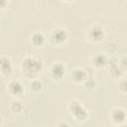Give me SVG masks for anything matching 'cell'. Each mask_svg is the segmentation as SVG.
Instances as JSON below:
<instances>
[{
  "instance_id": "6da1fadb",
  "label": "cell",
  "mask_w": 127,
  "mask_h": 127,
  "mask_svg": "<svg viewBox=\"0 0 127 127\" xmlns=\"http://www.w3.org/2000/svg\"><path fill=\"white\" fill-rule=\"evenodd\" d=\"M44 63L41 57L37 55H29L26 56L20 64V69L22 74L29 78V79H35L40 72L43 70Z\"/></svg>"
},
{
  "instance_id": "7a4b0ae2",
  "label": "cell",
  "mask_w": 127,
  "mask_h": 127,
  "mask_svg": "<svg viewBox=\"0 0 127 127\" xmlns=\"http://www.w3.org/2000/svg\"><path fill=\"white\" fill-rule=\"evenodd\" d=\"M67 108L70 112V114L73 116V118L76 121L84 122L88 118V112L86 108L81 104V102L77 99H72L68 102Z\"/></svg>"
},
{
  "instance_id": "3957f363",
  "label": "cell",
  "mask_w": 127,
  "mask_h": 127,
  "mask_svg": "<svg viewBox=\"0 0 127 127\" xmlns=\"http://www.w3.org/2000/svg\"><path fill=\"white\" fill-rule=\"evenodd\" d=\"M51 42L56 46H63L66 43L68 39V33L65 29L62 27H56L51 30L50 33Z\"/></svg>"
},
{
  "instance_id": "277c9868",
  "label": "cell",
  "mask_w": 127,
  "mask_h": 127,
  "mask_svg": "<svg viewBox=\"0 0 127 127\" xmlns=\"http://www.w3.org/2000/svg\"><path fill=\"white\" fill-rule=\"evenodd\" d=\"M87 38L91 43H100L105 38V30L99 24H94L87 31Z\"/></svg>"
},
{
  "instance_id": "5b68a950",
  "label": "cell",
  "mask_w": 127,
  "mask_h": 127,
  "mask_svg": "<svg viewBox=\"0 0 127 127\" xmlns=\"http://www.w3.org/2000/svg\"><path fill=\"white\" fill-rule=\"evenodd\" d=\"M65 71H66L65 65L62 62H55L52 64L50 67V75L53 79H56V80L62 79L64 76Z\"/></svg>"
},
{
  "instance_id": "8992f818",
  "label": "cell",
  "mask_w": 127,
  "mask_h": 127,
  "mask_svg": "<svg viewBox=\"0 0 127 127\" xmlns=\"http://www.w3.org/2000/svg\"><path fill=\"white\" fill-rule=\"evenodd\" d=\"M7 91L14 97H19L24 93V85L19 79H11L7 83Z\"/></svg>"
},
{
  "instance_id": "52a82bcc",
  "label": "cell",
  "mask_w": 127,
  "mask_h": 127,
  "mask_svg": "<svg viewBox=\"0 0 127 127\" xmlns=\"http://www.w3.org/2000/svg\"><path fill=\"white\" fill-rule=\"evenodd\" d=\"M127 118L126 111L121 107H115L110 112V119L116 125H121L125 122Z\"/></svg>"
},
{
  "instance_id": "ba28073f",
  "label": "cell",
  "mask_w": 127,
  "mask_h": 127,
  "mask_svg": "<svg viewBox=\"0 0 127 127\" xmlns=\"http://www.w3.org/2000/svg\"><path fill=\"white\" fill-rule=\"evenodd\" d=\"M0 70L3 75H10L13 71V64L9 57L3 55L0 58Z\"/></svg>"
},
{
  "instance_id": "9c48e42d",
  "label": "cell",
  "mask_w": 127,
  "mask_h": 127,
  "mask_svg": "<svg viewBox=\"0 0 127 127\" xmlns=\"http://www.w3.org/2000/svg\"><path fill=\"white\" fill-rule=\"evenodd\" d=\"M87 77L88 76L85 69L81 67H75L70 73V78L75 83H83Z\"/></svg>"
},
{
  "instance_id": "30bf717a",
  "label": "cell",
  "mask_w": 127,
  "mask_h": 127,
  "mask_svg": "<svg viewBox=\"0 0 127 127\" xmlns=\"http://www.w3.org/2000/svg\"><path fill=\"white\" fill-rule=\"evenodd\" d=\"M107 63H108V59H107L106 55L101 54V53L95 54V55L91 58V64H92V66L97 67V68L104 67L105 65H107Z\"/></svg>"
},
{
  "instance_id": "8fae6325",
  "label": "cell",
  "mask_w": 127,
  "mask_h": 127,
  "mask_svg": "<svg viewBox=\"0 0 127 127\" xmlns=\"http://www.w3.org/2000/svg\"><path fill=\"white\" fill-rule=\"evenodd\" d=\"M30 41H31V44L33 46H35V47H41L45 43V36H44L43 33L36 31V32H34L31 35Z\"/></svg>"
},
{
  "instance_id": "7c38bea8",
  "label": "cell",
  "mask_w": 127,
  "mask_h": 127,
  "mask_svg": "<svg viewBox=\"0 0 127 127\" xmlns=\"http://www.w3.org/2000/svg\"><path fill=\"white\" fill-rule=\"evenodd\" d=\"M23 109H24V105H23V103H22V101H20L19 99H14L12 102H11V104H10V110L13 112V113H16V114H18V113H21L22 111H23Z\"/></svg>"
},
{
  "instance_id": "4fadbf2b",
  "label": "cell",
  "mask_w": 127,
  "mask_h": 127,
  "mask_svg": "<svg viewBox=\"0 0 127 127\" xmlns=\"http://www.w3.org/2000/svg\"><path fill=\"white\" fill-rule=\"evenodd\" d=\"M29 85H30V88H31L33 91H35V92H40V91H42V90H43V87H44L43 82H42L40 79H37V78L32 79V80L30 81Z\"/></svg>"
},
{
  "instance_id": "5bb4252c",
  "label": "cell",
  "mask_w": 127,
  "mask_h": 127,
  "mask_svg": "<svg viewBox=\"0 0 127 127\" xmlns=\"http://www.w3.org/2000/svg\"><path fill=\"white\" fill-rule=\"evenodd\" d=\"M123 69L120 67V65H115V66H112V67H109V74L113 77V78H119L122 76L123 74Z\"/></svg>"
},
{
  "instance_id": "9a60e30c",
  "label": "cell",
  "mask_w": 127,
  "mask_h": 127,
  "mask_svg": "<svg viewBox=\"0 0 127 127\" xmlns=\"http://www.w3.org/2000/svg\"><path fill=\"white\" fill-rule=\"evenodd\" d=\"M83 85L85 88H88V89H92L93 87H95V79L93 78V76L87 77L83 82Z\"/></svg>"
},
{
  "instance_id": "2e32d148",
  "label": "cell",
  "mask_w": 127,
  "mask_h": 127,
  "mask_svg": "<svg viewBox=\"0 0 127 127\" xmlns=\"http://www.w3.org/2000/svg\"><path fill=\"white\" fill-rule=\"evenodd\" d=\"M119 89L123 93H127V79H122L119 82Z\"/></svg>"
},
{
  "instance_id": "e0dca14e",
  "label": "cell",
  "mask_w": 127,
  "mask_h": 127,
  "mask_svg": "<svg viewBox=\"0 0 127 127\" xmlns=\"http://www.w3.org/2000/svg\"><path fill=\"white\" fill-rule=\"evenodd\" d=\"M119 65L123 70H127V56L123 57L120 61H119Z\"/></svg>"
},
{
  "instance_id": "ac0fdd59",
  "label": "cell",
  "mask_w": 127,
  "mask_h": 127,
  "mask_svg": "<svg viewBox=\"0 0 127 127\" xmlns=\"http://www.w3.org/2000/svg\"><path fill=\"white\" fill-rule=\"evenodd\" d=\"M57 127H70V125L66 121H60L57 124Z\"/></svg>"
},
{
  "instance_id": "d6986e66",
  "label": "cell",
  "mask_w": 127,
  "mask_h": 127,
  "mask_svg": "<svg viewBox=\"0 0 127 127\" xmlns=\"http://www.w3.org/2000/svg\"><path fill=\"white\" fill-rule=\"evenodd\" d=\"M118 127H127V125L123 123V124H121V125H118Z\"/></svg>"
}]
</instances>
